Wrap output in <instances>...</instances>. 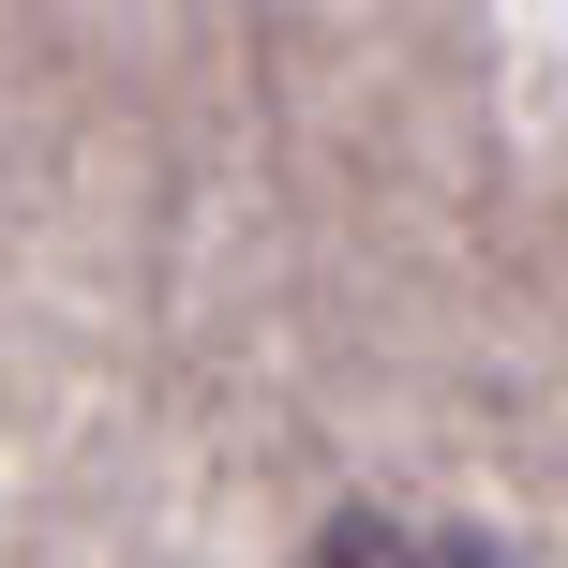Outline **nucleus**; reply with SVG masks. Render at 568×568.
I'll return each mask as SVG.
<instances>
[{
	"label": "nucleus",
	"instance_id": "f257e3e1",
	"mask_svg": "<svg viewBox=\"0 0 568 568\" xmlns=\"http://www.w3.org/2000/svg\"><path fill=\"white\" fill-rule=\"evenodd\" d=\"M314 568H494L479 539H449V524H389V509H359V524H329V554Z\"/></svg>",
	"mask_w": 568,
	"mask_h": 568
}]
</instances>
